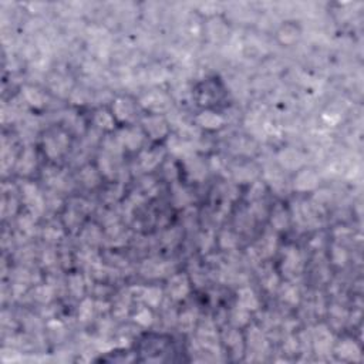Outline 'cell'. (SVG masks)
<instances>
[{"label": "cell", "mask_w": 364, "mask_h": 364, "mask_svg": "<svg viewBox=\"0 0 364 364\" xmlns=\"http://www.w3.org/2000/svg\"><path fill=\"white\" fill-rule=\"evenodd\" d=\"M169 295L172 296V299L181 300L183 299L188 293H189V282L186 279V276L183 274H177L169 280L168 285Z\"/></svg>", "instance_id": "obj_1"}, {"label": "cell", "mask_w": 364, "mask_h": 364, "mask_svg": "<svg viewBox=\"0 0 364 364\" xmlns=\"http://www.w3.org/2000/svg\"><path fill=\"white\" fill-rule=\"evenodd\" d=\"M144 125L147 132L152 138H162L167 134V122L158 116H151V117L144 120Z\"/></svg>", "instance_id": "obj_2"}, {"label": "cell", "mask_w": 364, "mask_h": 364, "mask_svg": "<svg viewBox=\"0 0 364 364\" xmlns=\"http://www.w3.org/2000/svg\"><path fill=\"white\" fill-rule=\"evenodd\" d=\"M143 105L151 111H162L168 107V98L161 92H151L143 98Z\"/></svg>", "instance_id": "obj_3"}, {"label": "cell", "mask_w": 364, "mask_h": 364, "mask_svg": "<svg viewBox=\"0 0 364 364\" xmlns=\"http://www.w3.org/2000/svg\"><path fill=\"white\" fill-rule=\"evenodd\" d=\"M238 304H239V307L250 312V310H256L258 309L259 302H258V298L255 296L253 290L243 287L238 293Z\"/></svg>", "instance_id": "obj_4"}, {"label": "cell", "mask_w": 364, "mask_h": 364, "mask_svg": "<svg viewBox=\"0 0 364 364\" xmlns=\"http://www.w3.org/2000/svg\"><path fill=\"white\" fill-rule=\"evenodd\" d=\"M196 121H198L199 125H202V127H205L208 130H218V128H221L222 125H223V118L219 114L213 113V111H204V113H201L196 117Z\"/></svg>", "instance_id": "obj_5"}, {"label": "cell", "mask_w": 364, "mask_h": 364, "mask_svg": "<svg viewBox=\"0 0 364 364\" xmlns=\"http://www.w3.org/2000/svg\"><path fill=\"white\" fill-rule=\"evenodd\" d=\"M317 185V175L313 171H302L295 180V186L299 191H309Z\"/></svg>", "instance_id": "obj_6"}, {"label": "cell", "mask_w": 364, "mask_h": 364, "mask_svg": "<svg viewBox=\"0 0 364 364\" xmlns=\"http://www.w3.org/2000/svg\"><path fill=\"white\" fill-rule=\"evenodd\" d=\"M113 110H114V116L121 120V121H127L132 117V113H134V105L130 100L127 98H118L117 101L113 105Z\"/></svg>", "instance_id": "obj_7"}, {"label": "cell", "mask_w": 364, "mask_h": 364, "mask_svg": "<svg viewBox=\"0 0 364 364\" xmlns=\"http://www.w3.org/2000/svg\"><path fill=\"white\" fill-rule=\"evenodd\" d=\"M120 140L127 148L137 150L143 143V135L137 130H124L120 134Z\"/></svg>", "instance_id": "obj_8"}, {"label": "cell", "mask_w": 364, "mask_h": 364, "mask_svg": "<svg viewBox=\"0 0 364 364\" xmlns=\"http://www.w3.org/2000/svg\"><path fill=\"white\" fill-rule=\"evenodd\" d=\"M316 347L319 351H327L332 344V334L326 330L325 327H317L314 333Z\"/></svg>", "instance_id": "obj_9"}, {"label": "cell", "mask_w": 364, "mask_h": 364, "mask_svg": "<svg viewBox=\"0 0 364 364\" xmlns=\"http://www.w3.org/2000/svg\"><path fill=\"white\" fill-rule=\"evenodd\" d=\"M25 198H26V202L31 208H37L39 211L43 209V199H41L40 192L37 191L36 186L26 185L25 186Z\"/></svg>", "instance_id": "obj_10"}, {"label": "cell", "mask_w": 364, "mask_h": 364, "mask_svg": "<svg viewBox=\"0 0 364 364\" xmlns=\"http://www.w3.org/2000/svg\"><path fill=\"white\" fill-rule=\"evenodd\" d=\"M279 159H280V162H282L285 167H287V168H296V167H299L300 164L303 162L302 155H300L298 151H293V150L283 151V152L279 155Z\"/></svg>", "instance_id": "obj_11"}, {"label": "cell", "mask_w": 364, "mask_h": 364, "mask_svg": "<svg viewBox=\"0 0 364 364\" xmlns=\"http://www.w3.org/2000/svg\"><path fill=\"white\" fill-rule=\"evenodd\" d=\"M65 147V140L64 137H49L47 141H46V151L49 156H57Z\"/></svg>", "instance_id": "obj_12"}, {"label": "cell", "mask_w": 364, "mask_h": 364, "mask_svg": "<svg viewBox=\"0 0 364 364\" xmlns=\"http://www.w3.org/2000/svg\"><path fill=\"white\" fill-rule=\"evenodd\" d=\"M337 351L341 357H344V359H350V360H354V359H356V357H359V354H360L359 347H357L353 341H350V340L343 341V343L338 346Z\"/></svg>", "instance_id": "obj_13"}, {"label": "cell", "mask_w": 364, "mask_h": 364, "mask_svg": "<svg viewBox=\"0 0 364 364\" xmlns=\"http://www.w3.org/2000/svg\"><path fill=\"white\" fill-rule=\"evenodd\" d=\"M141 296H143V299L145 300L147 304L155 307V306L159 304V302H161L162 293H161V290L156 289V287H150V289H144Z\"/></svg>", "instance_id": "obj_14"}, {"label": "cell", "mask_w": 364, "mask_h": 364, "mask_svg": "<svg viewBox=\"0 0 364 364\" xmlns=\"http://www.w3.org/2000/svg\"><path fill=\"white\" fill-rule=\"evenodd\" d=\"M95 122L97 125H100L101 128H105V130H111L114 127V118L107 111H98L95 116Z\"/></svg>", "instance_id": "obj_15"}, {"label": "cell", "mask_w": 364, "mask_h": 364, "mask_svg": "<svg viewBox=\"0 0 364 364\" xmlns=\"http://www.w3.org/2000/svg\"><path fill=\"white\" fill-rule=\"evenodd\" d=\"M300 266V256L299 253L293 249H290L286 255V262H285V268L289 271H298Z\"/></svg>", "instance_id": "obj_16"}, {"label": "cell", "mask_w": 364, "mask_h": 364, "mask_svg": "<svg viewBox=\"0 0 364 364\" xmlns=\"http://www.w3.org/2000/svg\"><path fill=\"white\" fill-rule=\"evenodd\" d=\"M135 322L140 323L141 326H150L152 323V313L148 310V307L140 309L138 313L135 314Z\"/></svg>", "instance_id": "obj_17"}, {"label": "cell", "mask_w": 364, "mask_h": 364, "mask_svg": "<svg viewBox=\"0 0 364 364\" xmlns=\"http://www.w3.org/2000/svg\"><path fill=\"white\" fill-rule=\"evenodd\" d=\"M296 39H298V31H296L295 27L286 26L280 31V40H282V43L292 44Z\"/></svg>", "instance_id": "obj_18"}, {"label": "cell", "mask_w": 364, "mask_h": 364, "mask_svg": "<svg viewBox=\"0 0 364 364\" xmlns=\"http://www.w3.org/2000/svg\"><path fill=\"white\" fill-rule=\"evenodd\" d=\"M25 95H26L27 101H29L31 105L40 107V105L43 104V95H41L37 90L26 89V90H25Z\"/></svg>", "instance_id": "obj_19"}, {"label": "cell", "mask_w": 364, "mask_h": 364, "mask_svg": "<svg viewBox=\"0 0 364 364\" xmlns=\"http://www.w3.org/2000/svg\"><path fill=\"white\" fill-rule=\"evenodd\" d=\"M195 323V316L192 313H183L180 319V326H181L182 332H191Z\"/></svg>", "instance_id": "obj_20"}, {"label": "cell", "mask_w": 364, "mask_h": 364, "mask_svg": "<svg viewBox=\"0 0 364 364\" xmlns=\"http://www.w3.org/2000/svg\"><path fill=\"white\" fill-rule=\"evenodd\" d=\"M92 307H94V303L91 300H84L81 303V307L78 310V316L81 317V320H89L92 314Z\"/></svg>", "instance_id": "obj_21"}, {"label": "cell", "mask_w": 364, "mask_h": 364, "mask_svg": "<svg viewBox=\"0 0 364 364\" xmlns=\"http://www.w3.org/2000/svg\"><path fill=\"white\" fill-rule=\"evenodd\" d=\"M273 225L277 228V229H283L285 226H286L287 223V218H286V213H285V211H282V209H276V212H274V216L272 218Z\"/></svg>", "instance_id": "obj_22"}, {"label": "cell", "mask_w": 364, "mask_h": 364, "mask_svg": "<svg viewBox=\"0 0 364 364\" xmlns=\"http://www.w3.org/2000/svg\"><path fill=\"white\" fill-rule=\"evenodd\" d=\"M247 317H249V314H247V310L245 309H242V307H239L238 306V309H236V312L234 313V322L238 326H243L247 323Z\"/></svg>", "instance_id": "obj_23"}, {"label": "cell", "mask_w": 364, "mask_h": 364, "mask_svg": "<svg viewBox=\"0 0 364 364\" xmlns=\"http://www.w3.org/2000/svg\"><path fill=\"white\" fill-rule=\"evenodd\" d=\"M141 159H143V164L145 168H152V167H155L156 164H158L159 156L154 155L152 152H148V154H144L141 156Z\"/></svg>", "instance_id": "obj_24"}, {"label": "cell", "mask_w": 364, "mask_h": 364, "mask_svg": "<svg viewBox=\"0 0 364 364\" xmlns=\"http://www.w3.org/2000/svg\"><path fill=\"white\" fill-rule=\"evenodd\" d=\"M70 287H71V290L74 292V295H81V292H83V280H81V277L80 276H71V279H70Z\"/></svg>", "instance_id": "obj_25"}, {"label": "cell", "mask_w": 364, "mask_h": 364, "mask_svg": "<svg viewBox=\"0 0 364 364\" xmlns=\"http://www.w3.org/2000/svg\"><path fill=\"white\" fill-rule=\"evenodd\" d=\"M298 290L295 287H286L283 289V299H286L290 303H296L298 302Z\"/></svg>", "instance_id": "obj_26"}]
</instances>
